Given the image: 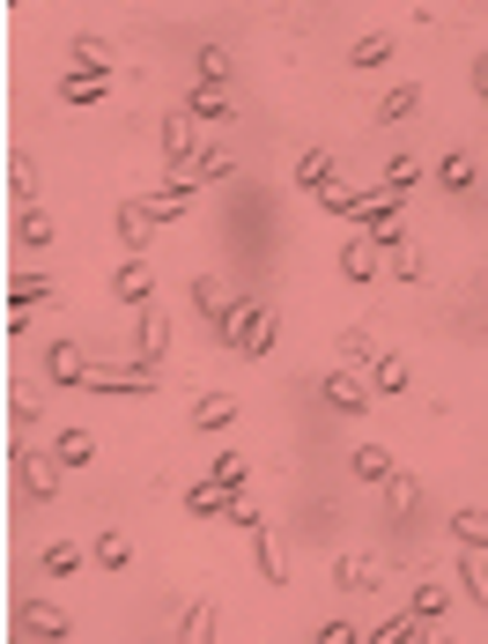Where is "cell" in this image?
Returning <instances> with one entry per match:
<instances>
[{
	"instance_id": "6da1fadb",
	"label": "cell",
	"mask_w": 488,
	"mask_h": 644,
	"mask_svg": "<svg viewBox=\"0 0 488 644\" xmlns=\"http://www.w3.org/2000/svg\"><path fill=\"white\" fill-rule=\"evenodd\" d=\"M318 393H326V408H341V415H370L378 386H370L363 363H326V371H318Z\"/></svg>"
},
{
	"instance_id": "7a4b0ae2",
	"label": "cell",
	"mask_w": 488,
	"mask_h": 644,
	"mask_svg": "<svg viewBox=\"0 0 488 644\" xmlns=\"http://www.w3.org/2000/svg\"><path fill=\"white\" fill-rule=\"evenodd\" d=\"M193 200H200V178L193 171H171L163 186H141V215H148V223H178Z\"/></svg>"
},
{
	"instance_id": "3957f363",
	"label": "cell",
	"mask_w": 488,
	"mask_h": 644,
	"mask_svg": "<svg viewBox=\"0 0 488 644\" xmlns=\"http://www.w3.org/2000/svg\"><path fill=\"white\" fill-rule=\"evenodd\" d=\"M163 386V371H148V363H126V371H89L82 393H104V400H148Z\"/></svg>"
},
{
	"instance_id": "277c9868",
	"label": "cell",
	"mask_w": 488,
	"mask_h": 644,
	"mask_svg": "<svg viewBox=\"0 0 488 644\" xmlns=\"http://www.w3.org/2000/svg\"><path fill=\"white\" fill-rule=\"evenodd\" d=\"M163 356H171V312H163V304H141V326H134V363L163 371Z\"/></svg>"
},
{
	"instance_id": "5b68a950",
	"label": "cell",
	"mask_w": 488,
	"mask_h": 644,
	"mask_svg": "<svg viewBox=\"0 0 488 644\" xmlns=\"http://www.w3.org/2000/svg\"><path fill=\"white\" fill-rule=\"evenodd\" d=\"M15 474H23V496L30 504H52V496H60V460H52V452H30V445H15Z\"/></svg>"
},
{
	"instance_id": "8992f818",
	"label": "cell",
	"mask_w": 488,
	"mask_h": 644,
	"mask_svg": "<svg viewBox=\"0 0 488 644\" xmlns=\"http://www.w3.org/2000/svg\"><path fill=\"white\" fill-rule=\"evenodd\" d=\"M200 149H208V141H200V119L193 112H171V119H163V163H171V171H193Z\"/></svg>"
},
{
	"instance_id": "52a82bcc",
	"label": "cell",
	"mask_w": 488,
	"mask_h": 644,
	"mask_svg": "<svg viewBox=\"0 0 488 644\" xmlns=\"http://www.w3.org/2000/svg\"><path fill=\"white\" fill-rule=\"evenodd\" d=\"M89 371H97V363H89L82 341H52L45 348V386H89Z\"/></svg>"
},
{
	"instance_id": "ba28073f",
	"label": "cell",
	"mask_w": 488,
	"mask_h": 644,
	"mask_svg": "<svg viewBox=\"0 0 488 644\" xmlns=\"http://www.w3.org/2000/svg\"><path fill=\"white\" fill-rule=\"evenodd\" d=\"M112 297H119V304H134V312H141V304H156V274H148V260H141V252H126L119 267H112Z\"/></svg>"
},
{
	"instance_id": "9c48e42d",
	"label": "cell",
	"mask_w": 488,
	"mask_h": 644,
	"mask_svg": "<svg viewBox=\"0 0 488 644\" xmlns=\"http://www.w3.org/2000/svg\"><path fill=\"white\" fill-rule=\"evenodd\" d=\"M274 341H282V312H274V304H252V319H244V341H237V356L267 363V356H274Z\"/></svg>"
},
{
	"instance_id": "30bf717a",
	"label": "cell",
	"mask_w": 488,
	"mask_h": 644,
	"mask_svg": "<svg viewBox=\"0 0 488 644\" xmlns=\"http://www.w3.org/2000/svg\"><path fill=\"white\" fill-rule=\"evenodd\" d=\"M112 82H119V67H74V75H60V104H104Z\"/></svg>"
},
{
	"instance_id": "8fae6325",
	"label": "cell",
	"mask_w": 488,
	"mask_h": 644,
	"mask_svg": "<svg viewBox=\"0 0 488 644\" xmlns=\"http://www.w3.org/2000/svg\"><path fill=\"white\" fill-rule=\"evenodd\" d=\"M252 304H259V297H230V289L208 304V326H215V341H222V348H237V341H244V319H252Z\"/></svg>"
},
{
	"instance_id": "7c38bea8",
	"label": "cell",
	"mask_w": 488,
	"mask_h": 644,
	"mask_svg": "<svg viewBox=\"0 0 488 644\" xmlns=\"http://www.w3.org/2000/svg\"><path fill=\"white\" fill-rule=\"evenodd\" d=\"M52 297H60V282H45V274L15 282V289H8V334H23V326H30V312H38V304H52Z\"/></svg>"
},
{
	"instance_id": "4fadbf2b",
	"label": "cell",
	"mask_w": 488,
	"mask_h": 644,
	"mask_svg": "<svg viewBox=\"0 0 488 644\" xmlns=\"http://www.w3.org/2000/svg\"><path fill=\"white\" fill-rule=\"evenodd\" d=\"M378 260H385V245H378V237H348L341 245V282H356V289H363V282H378Z\"/></svg>"
},
{
	"instance_id": "5bb4252c",
	"label": "cell",
	"mask_w": 488,
	"mask_h": 644,
	"mask_svg": "<svg viewBox=\"0 0 488 644\" xmlns=\"http://www.w3.org/2000/svg\"><path fill=\"white\" fill-rule=\"evenodd\" d=\"M23 637H74V615L67 608H52V600H23Z\"/></svg>"
},
{
	"instance_id": "9a60e30c",
	"label": "cell",
	"mask_w": 488,
	"mask_h": 644,
	"mask_svg": "<svg viewBox=\"0 0 488 644\" xmlns=\"http://www.w3.org/2000/svg\"><path fill=\"white\" fill-rule=\"evenodd\" d=\"M237 415H244L237 393H200V400H193V430H208V437H222Z\"/></svg>"
},
{
	"instance_id": "2e32d148",
	"label": "cell",
	"mask_w": 488,
	"mask_h": 644,
	"mask_svg": "<svg viewBox=\"0 0 488 644\" xmlns=\"http://www.w3.org/2000/svg\"><path fill=\"white\" fill-rule=\"evenodd\" d=\"M333 178H341V163H333V149H304L296 156V193H326V186H333Z\"/></svg>"
},
{
	"instance_id": "e0dca14e",
	"label": "cell",
	"mask_w": 488,
	"mask_h": 644,
	"mask_svg": "<svg viewBox=\"0 0 488 644\" xmlns=\"http://www.w3.org/2000/svg\"><path fill=\"white\" fill-rule=\"evenodd\" d=\"M407 608H415V622H422V630H437V622H444V608H452V578H422L415 593H407Z\"/></svg>"
},
{
	"instance_id": "ac0fdd59",
	"label": "cell",
	"mask_w": 488,
	"mask_h": 644,
	"mask_svg": "<svg viewBox=\"0 0 488 644\" xmlns=\"http://www.w3.org/2000/svg\"><path fill=\"white\" fill-rule=\"evenodd\" d=\"M185 112H193L200 126H230V119H237V97H230V89H200V82H193V89H185Z\"/></svg>"
},
{
	"instance_id": "d6986e66",
	"label": "cell",
	"mask_w": 488,
	"mask_h": 644,
	"mask_svg": "<svg viewBox=\"0 0 488 644\" xmlns=\"http://www.w3.org/2000/svg\"><path fill=\"white\" fill-rule=\"evenodd\" d=\"M52 460H60V467H89V460H97V437H89V430H82V422H67V430H52Z\"/></svg>"
},
{
	"instance_id": "ffe728a7",
	"label": "cell",
	"mask_w": 488,
	"mask_h": 644,
	"mask_svg": "<svg viewBox=\"0 0 488 644\" xmlns=\"http://www.w3.org/2000/svg\"><path fill=\"white\" fill-rule=\"evenodd\" d=\"M444 534H452L459 548H481V556H488V511H481V504H459V511L444 519Z\"/></svg>"
},
{
	"instance_id": "44dd1931",
	"label": "cell",
	"mask_w": 488,
	"mask_h": 644,
	"mask_svg": "<svg viewBox=\"0 0 488 644\" xmlns=\"http://www.w3.org/2000/svg\"><path fill=\"white\" fill-rule=\"evenodd\" d=\"M422 112V82H392L385 97H378V126H400Z\"/></svg>"
},
{
	"instance_id": "7402d4cb",
	"label": "cell",
	"mask_w": 488,
	"mask_h": 644,
	"mask_svg": "<svg viewBox=\"0 0 488 644\" xmlns=\"http://www.w3.org/2000/svg\"><path fill=\"white\" fill-rule=\"evenodd\" d=\"M208 482H215V489L230 496V504H237V496L252 489V460H244V452H222L215 467H208Z\"/></svg>"
},
{
	"instance_id": "603a6c76",
	"label": "cell",
	"mask_w": 488,
	"mask_h": 644,
	"mask_svg": "<svg viewBox=\"0 0 488 644\" xmlns=\"http://www.w3.org/2000/svg\"><path fill=\"white\" fill-rule=\"evenodd\" d=\"M193 82H200V89H230V82H237V67H230V52L200 45V60H193Z\"/></svg>"
},
{
	"instance_id": "cb8c5ba5",
	"label": "cell",
	"mask_w": 488,
	"mask_h": 644,
	"mask_svg": "<svg viewBox=\"0 0 488 644\" xmlns=\"http://www.w3.org/2000/svg\"><path fill=\"white\" fill-rule=\"evenodd\" d=\"M333 585L356 593V600H370V593H378V570H370L363 556H341V563H333Z\"/></svg>"
},
{
	"instance_id": "d4e9b609",
	"label": "cell",
	"mask_w": 488,
	"mask_h": 644,
	"mask_svg": "<svg viewBox=\"0 0 488 644\" xmlns=\"http://www.w3.org/2000/svg\"><path fill=\"white\" fill-rule=\"evenodd\" d=\"M230 171H237V149H230V141H208V149H200V163H193L200 186H222Z\"/></svg>"
},
{
	"instance_id": "484cf974",
	"label": "cell",
	"mask_w": 488,
	"mask_h": 644,
	"mask_svg": "<svg viewBox=\"0 0 488 644\" xmlns=\"http://www.w3.org/2000/svg\"><path fill=\"white\" fill-rule=\"evenodd\" d=\"M112 223H119V245H126V252H141L148 230H156V223L141 215V200H119V215H112Z\"/></svg>"
},
{
	"instance_id": "4316f807",
	"label": "cell",
	"mask_w": 488,
	"mask_h": 644,
	"mask_svg": "<svg viewBox=\"0 0 488 644\" xmlns=\"http://www.w3.org/2000/svg\"><path fill=\"white\" fill-rule=\"evenodd\" d=\"M370 193H378V186H341V178H333V186L318 193V208H326V215H356V208H363Z\"/></svg>"
},
{
	"instance_id": "83f0119b",
	"label": "cell",
	"mask_w": 488,
	"mask_h": 644,
	"mask_svg": "<svg viewBox=\"0 0 488 644\" xmlns=\"http://www.w3.org/2000/svg\"><path fill=\"white\" fill-rule=\"evenodd\" d=\"M363 371H370V386H378L385 400L407 393V363H400V356H378V363H363Z\"/></svg>"
},
{
	"instance_id": "f1b7e54d",
	"label": "cell",
	"mask_w": 488,
	"mask_h": 644,
	"mask_svg": "<svg viewBox=\"0 0 488 644\" xmlns=\"http://www.w3.org/2000/svg\"><path fill=\"white\" fill-rule=\"evenodd\" d=\"M185 511H193V519H230V496H222L215 482H193V489H185Z\"/></svg>"
},
{
	"instance_id": "f546056e",
	"label": "cell",
	"mask_w": 488,
	"mask_h": 644,
	"mask_svg": "<svg viewBox=\"0 0 488 644\" xmlns=\"http://www.w3.org/2000/svg\"><path fill=\"white\" fill-rule=\"evenodd\" d=\"M407 637H429V630L415 622V608H400V615H385L378 630H370V644H407Z\"/></svg>"
},
{
	"instance_id": "4dcf8cb0",
	"label": "cell",
	"mask_w": 488,
	"mask_h": 644,
	"mask_svg": "<svg viewBox=\"0 0 488 644\" xmlns=\"http://www.w3.org/2000/svg\"><path fill=\"white\" fill-rule=\"evenodd\" d=\"M15 237H23L30 252H45L52 245V215L45 208H15Z\"/></svg>"
},
{
	"instance_id": "1f68e13d",
	"label": "cell",
	"mask_w": 488,
	"mask_h": 644,
	"mask_svg": "<svg viewBox=\"0 0 488 644\" xmlns=\"http://www.w3.org/2000/svg\"><path fill=\"white\" fill-rule=\"evenodd\" d=\"M348 467H356V482H392V452L385 445H356Z\"/></svg>"
},
{
	"instance_id": "d6a6232c",
	"label": "cell",
	"mask_w": 488,
	"mask_h": 644,
	"mask_svg": "<svg viewBox=\"0 0 488 644\" xmlns=\"http://www.w3.org/2000/svg\"><path fill=\"white\" fill-rule=\"evenodd\" d=\"M89 556H97L104 570H126V563H134V541H126L119 526H112V534H97V541H89Z\"/></svg>"
},
{
	"instance_id": "836d02e7",
	"label": "cell",
	"mask_w": 488,
	"mask_h": 644,
	"mask_svg": "<svg viewBox=\"0 0 488 644\" xmlns=\"http://www.w3.org/2000/svg\"><path fill=\"white\" fill-rule=\"evenodd\" d=\"M392 60V38L385 30H370V38H356V45H348V67H385Z\"/></svg>"
},
{
	"instance_id": "e575fe53",
	"label": "cell",
	"mask_w": 488,
	"mask_h": 644,
	"mask_svg": "<svg viewBox=\"0 0 488 644\" xmlns=\"http://www.w3.org/2000/svg\"><path fill=\"white\" fill-rule=\"evenodd\" d=\"M252 563H259V578H267V585H289V563H282V548H274L267 534H252Z\"/></svg>"
},
{
	"instance_id": "d590c367",
	"label": "cell",
	"mask_w": 488,
	"mask_h": 644,
	"mask_svg": "<svg viewBox=\"0 0 488 644\" xmlns=\"http://www.w3.org/2000/svg\"><path fill=\"white\" fill-rule=\"evenodd\" d=\"M8 193H15V208H38V163H30V156L8 163Z\"/></svg>"
},
{
	"instance_id": "8d00e7d4",
	"label": "cell",
	"mask_w": 488,
	"mask_h": 644,
	"mask_svg": "<svg viewBox=\"0 0 488 644\" xmlns=\"http://www.w3.org/2000/svg\"><path fill=\"white\" fill-rule=\"evenodd\" d=\"M437 186H444V193H466V186H474V156L452 149V156L437 163Z\"/></svg>"
},
{
	"instance_id": "74e56055",
	"label": "cell",
	"mask_w": 488,
	"mask_h": 644,
	"mask_svg": "<svg viewBox=\"0 0 488 644\" xmlns=\"http://www.w3.org/2000/svg\"><path fill=\"white\" fill-rule=\"evenodd\" d=\"M459 593L488 608V578H481V548H459Z\"/></svg>"
},
{
	"instance_id": "f35d334b",
	"label": "cell",
	"mask_w": 488,
	"mask_h": 644,
	"mask_svg": "<svg viewBox=\"0 0 488 644\" xmlns=\"http://www.w3.org/2000/svg\"><path fill=\"white\" fill-rule=\"evenodd\" d=\"M38 563H45V578H74V570H82V541H52Z\"/></svg>"
},
{
	"instance_id": "ab89813d",
	"label": "cell",
	"mask_w": 488,
	"mask_h": 644,
	"mask_svg": "<svg viewBox=\"0 0 488 644\" xmlns=\"http://www.w3.org/2000/svg\"><path fill=\"white\" fill-rule=\"evenodd\" d=\"M74 67H119V52L104 45V38H74ZM126 75V67H119Z\"/></svg>"
},
{
	"instance_id": "60d3db41",
	"label": "cell",
	"mask_w": 488,
	"mask_h": 644,
	"mask_svg": "<svg viewBox=\"0 0 488 644\" xmlns=\"http://www.w3.org/2000/svg\"><path fill=\"white\" fill-rule=\"evenodd\" d=\"M415 178H422V163H415V156H392V163H385V178H378V193H407Z\"/></svg>"
},
{
	"instance_id": "b9f144b4",
	"label": "cell",
	"mask_w": 488,
	"mask_h": 644,
	"mask_svg": "<svg viewBox=\"0 0 488 644\" xmlns=\"http://www.w3.org/2000/svg\"><path fill=\"white\" fill-rule=\"evenodd\" d=\"M178 637H185V644H193V637H215V608H208V600H193V608L178 615Z\"/></svg>"
},
{
	"instance_id": "7bdbcfd3",
	"label": "cell",
	"mask_w": 488,
	"mask_h": 644,
	"mask_svg": "<svg viewBox=\"0 0 488 644\" xmlns=\"http://www.w3.org/2000/svg\"><path fill=\"white\" fill-rule=\"evenodd\" d=\"M385 496H392V511H415V504H422V482H415V474H400V467H392Z\"/></svg>"
},
{
	"instance_id": "ee69618b",
	"label": "cell",
	"mask_w": 488,
	"mask_h": 644,
	"mask_svg": "<svg viewBox=\"0 0 488 644\" xmlns=\"http://www.w3.org/2000/svg\"><path fill=\"white\" fill-rule=\"evenodd\" d=\"M356 637H370V630H356V622H348V615L318 622V644H356Z\"/></svg>"
},
{
	"instance_id": "f6af8a7d",
	"label": "cell",
	"mask_w": 488,
	"mask_h": 644,
	"mask_svg": "<svg viewBox=\"0 0 488 644\" xmlns=\"http://www.w3.org/2000/svg\"><path fill=\"white\" fill-rule=\"evenodd\" d=\"M230 526H237V534H267V519H259V511H252L244 496H237V504H230Z\"/></svg>"
},
{
	"instance_id": "bcb514c9",
	"label": "cell",
	"mask_w": 488,
	"mask_h": 644,
	"mask_svg": "<svg viewBox=\"0 0 488 644\" xmlns=\"http://www.w3.org/2000/svg\"><path fill=\"white\" fill-rule=\"evenodd\" d=\"M215 297H222V282H215V274H193V304H200V312H208Z\"/></svg>"
},
{
	"instance_id": "7dc6e473",
	"label": "cell",
	"mask_w": 488,
	"mask_h": 644,
	"mask_svg": "<svg viewBox=\"0 0 488 644\" xmlns=\"http://www.w3.org/2000/svg\"><path fill=\"white\" fill-rule=\"evenodd\" d=\"M474 89H481V97H488V52H481V60H474Z\"/></svg>"
}]
</instances>
